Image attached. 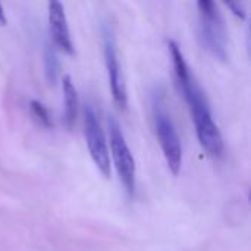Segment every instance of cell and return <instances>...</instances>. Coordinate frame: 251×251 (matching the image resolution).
I'll return each mask as SVG.
<instances>
[{
  "label": "cell",
  "mask_w": 251,
  "mask_h": 251,
  "mask_svg": "<svg viewBox=\"0 0 251 251\" xmlns=\"http://www.w3.org/2000/svg\"><path fill=\"white\" fill-rule=\"evenodd\" d=\"M49 26L53 43L66 54H74V43L71 38L65 9L62 3L56 0L49 3Z\"/></svg>",
  "instance_id": "52a82bcc"
},
{
  "label": "cell",
  "mask_w": 251,
  "mask_h": 251,
  "mask_svg": "<svg viewBox=\"0 0 251 251\" xmlns=\"http://www.w3.org/2000/svg\"><path fill=\"white\" fill-rule=\"evenodd\" d=\"M31 112L40 121V124H43L44 126H50L51 125V119H50L49 110L40 101H37V100L31 101Z\"/></svg>",
  "instance_id": "30bf717a"
},
{
  "label": "cell",
  "mask_w": 251,
  "mask_h": 251,
  "mask_svg": "<svg viewBox=\"0 0 251 251\" xmlns=\"http://www.w3.org/2000/svg\"><path fill=\"white\" fill-rule=\"evenodd\" d=\"M153 115H154V126L156 134L166 159V163L174 175L181 171L182 165V146L174 121L166 109V101L163 93H156L153 96Z\"/></svg>",
  "instance_id": "7a4b0ae2"
},
{
  "label": "cell",
  "mask_w": 251,
  "mask_h": 251,
  "mask_svg": "<svg viewBox=\"0 0 251 251\" xmlns=\"http://www.w3.org/2000/svg\"><path fill=\"white\" fill-rule=\"evenodd\" d=\"M44 66H46V76L49 84L54 85L59 75V62H57L56 51L50 44H47L44 50Z\"/></svg>",
  "instance_id": "9c48e42d"
},
{
  "label": "cell",
  "mask_w": 251,
  "mask_h": 251,
  "mask_svg": "<svg viewBox=\"0 0 251 251\" xmlns=\"http://www.w3.org/2000/svg\"><path fill=\"white\" fill-rule=\"evenodd\" d=\"M62 88H63V97H65V119H66V125H68V128H72V125L76 121V115H78V94H76V90H75L69 75L63 76Z\"/></svg>",
  "instance_id": "ba28073f"
},
{
  "label": "cell",
  "mask_w": 251,
  "mask_h": 251,
  "mask_svg": "<svg viewBox=\"0 0 251 251\" xmlns=\"http://www.w3.org/2000/svg\"><path fill=\"white\" fill-rule=\"evenodd\" d=\"M109 137H110V150H112V157L116 172L128 194L132 196L135 191V162L115 116L109 118Z\"/></svg>",
  "instance_id": "277c9868"
},
{
  "label": "cell",
  "mask_w": 251,
  "mask_h": 251,
  "mask_svg": "<svg viewBox=\"0 0 251 251\" xmlns=\"http://www.w3.org/2000/svg\"><path fill=\"white\" fill-rule=\"evenodd\" d=\"M103 51H104V63L107 69L109 85L112 90L113 100L119 107L125 109L126 107V88H125L122 69L119 63L116 40H115L113 31L107 25L103 26Z\"/></svg>",
  "instance_id": "8992f818"
},
{
  "label": "cell",
  "mask_w": 251,
  "mask_h": 251,
  "mask_svg": "<svg viewBox=\"0 0 251 251\" xmlns=\"http://www.w3.org/2000/svg\"><path fill=\"white\" fill-rule=\"evenodd\" d=\"M228 7H229L237 16H240L241 19L246 18V9H244V4H243V3H228Z\"/></svg>",
  "instance_id": "8fae6325"
},
{
  "label": "cell",
  "mask_w": 251,
  "mask_h": 251,
  "mask_svg": "<svg viewBox=\"0 0 251 251\" xmlns=\"http://www.w3.org/2000/svg\"><path fill=\"white\" fill-rule=\"evenodd\" d=\"M169 50L172 56V63L175 69V76L178 87L188 103L196 125L197 138L201 147L213 157H218L224 151V138L213 121L207 99L194 78L191 69L188 68L179 46L175 41H169Z\"/></svg>",
  "instance_id": "6da1fadb"
},
{
  "label": "cell",
  "mask_w": 251,
  "mask_h": 251,
  "mask_svg": "<svg viewBox=\"0 0 251 251\" xmlns=\"http://www.w3.org/2000/svg\"><path fill=\"white\" fill-rule=\"evenodd\" d=\"M199 10V31L200 38L206 50L219 60L228 57V38L224 25V18L215 1L200 0L197 3Z\"/></svg>",
  "instance_id": "3957f363"
},
{
  "label": "cell",
  "mask_w": 251,
  "mask_h": 251,
  "mask_svg": "<svg viewBox=\"0 0 251 251\" xmlns=\"http://www.w3.org/2000/svg\"><path fill=\"white\" fill-rule=\"evenodd\" d=\"M84 131L85 140L90 150V156L97 166V169L103 174V176H110V156L106 143V137L103 128L100 125L99 116L93 107V104H85L84 110Z\"/></svg>",
  "instance_id": "5b68a950"
},
{
  "label": "cell",
  "mask_w": 251,
  "mask_h": 251,
  "mask_svg": "<svg viewBox=\"0 0 251 251\" xmlns=\"http://www.w3.org/2000/svg\"><path fill=\"white\" fill-rule=\"evenodd\" d=\"M6 24V16H4V12H3V7L0 4V25H4Z\"/></svg>",
  "instance_id": "7c38bea8"
}]
</instances>
